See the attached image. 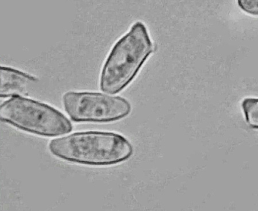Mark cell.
<instances>
[{"label":"cell","mask_w":258,"mask_h":211,"mask_svg":"<svg viewBox=\"0 0 258 211\" xmlns=\"http://www.w3.org/2000/svg\"><path fill=\"white\" fill-rule=\"evenodd\" d=\"M1 121L28 133L56 137L70 133L72 123L51 106L16 95L2 103Z\"/></svg>","instance_id":"3"},{"label":"cell","mask_w":258,"mask_h":211,"mask_svg":"<svg viewBox=\"0 0 258 211\" xmlns=\"http://www.w3.org/2000/svg\"><path fill=\"white\" fill-rule=\"evenodd\" d=\"M241 107L248 126L253 129L258 130V98H245Z\"/></svg>","instance_id":"6"},{"label":"cell","mask_w":258,"mask_h":211,"mask_svg":"<svg viewBox=\"0 0 258 211\" xmlns=\"http://www.w3.org/2000/svg\"><path fill=\"white\" fill-rule=\"evenodd\" d=\"M51 154L69 162L91 166H108L130 159L134 149L123 136L114 132H76L51 140Z\"/></svg>","instance_id":"1"},{"label":"cell","mask_w":258,"mask_h":211,"mask_svg":"<svg viewBox=\"0 0 258 211\" xmlns=\"http://www.w3.org/2000/svg\"><path fill=\"white\" fill-rule=\"evenodd\" d=\"M153 51V44L147 27L141 22L115 43L103 65L100 88L115 94L130 84Z\"/></svg>","instance_id":"2"},{"label":"cell","mask_w":258,"mask_h":211,"mask_svg":"<svg viewBox=\"0 0 258 211\" xmlns=\"http://www.w3.org/2000/svg\"><path fill=\"white\" fill-rule=\"evenodd\" d=\"M63 103L66 113L76 122H113L132 111L126 98L106 93L68 92L63 95Z\"/></svg>","instance_id":"4"},{"label":"cell","mask_w":258,"mask_h":211,"mask_svg":"<svg viewBox=\"0 0 258 211\" xmlns=\"http://www.w3.org/2000/svg\"><path fill=\"white\" fill-rule=\"evenodd\" d=\"M1 97L20 95L29 84L37 81L30 74L14 68L1 66Z\"/></svg>","instance_id":"5"},{"label":"cell","mask_w":258,"mask_h":211,"mask_svg":"<svg viewBox=\"0 0 258 211\" xmlns=\"http://www.w3.org/2000/svg\"><path fill=\"white\" fill-rule=\"evenodd\" d=\"M238 6L245 13L258 16V0H238Z\"/></svg>","instance_id":"7"}]
</instances>
